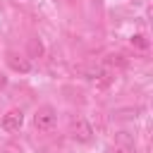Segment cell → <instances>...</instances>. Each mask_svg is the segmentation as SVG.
<instances>
[{
  "mask_svg": "<svg viewBox=\"0 0 153 153\" xmlns=\"http://www.w3.org/2000/svg\"><path fill=\"white\" fill-rule=\"evenodd\" d=\"M72 136H74V141H79V143H88V141L93 139V127H91L84 117H76V122H74V127H72Z\"/></svg>",
  "mask_w": 153,
  "mask_h": 153,
  "instance_id": "3957f363",
  "label": "cell"
},
{
  "mask_svg": "<svg viewBox=\"0 0 153 153\" xmlns=\"http://www.w3.org/2000/svg\"><path fill=\"white\" fill-rule=\"evenodd\" d=\"M41 53H43V45H41V41L31 38V41H29V55H31V57H38Z\"/></svg>",
  "mask_w": 153,
  "mask_h": 153,
  "instance_id": "5b68a950",
  "label": "cell"
},
{
  "mask_svg": "<svg viewBox=\"0 0 153 153\" xmlns=\"http://www.w3.org/2000/svg\"><path fill=\"white\" fill-rule=\"evenodd\" d=\"M131 45H136V48L146 50V48H148V41H146V36H143V33H134V36H131Z\"/></svg>",
  "mask_w": 153,
  "mask_h": 153,
  "instance_id": "8992f818",
  "label": "cell"
},
{
  "mask_svg": "<svg viewBox=\"0 0 153 153\" xmlns=\"http://www.w3.org/2000/svg\"><path fill=\"white\" fill-rule=\"evenodd\" d=\"M60 2H67V0H60Z\"/></svg>",
  "mask_w": 153,
  "mask_h": 153,
  "instance_id": "9c48e42d",
  "label": "cell"
},
{
  "mask_svg": "<svg viewBox=\"0 0 153 153\" xmlns=\"http://www.w3.org/2000/svg\"><path fill=\"white\" fill-rule=\"evenodd\" d=\"M5 86H7V76L0 72V88H5Z\"/></svg>",
  "mask_w": 153,
  "mask_h": 153,
  "instance_id": "ba28073f",
  "label": "cell"
},
{
  "mask_svg": "<svg viewBox=\"0 0 153 153\" xmlns=\"http://www.w3.org/2000/svg\"><path fill=\"white\" fill-rule=\"evenodd\" d=\"M105 153H124V148H120V146H110Z\"/></svg>",
  "mask_w": 153,
  "mask_h": 153,
  "instance_id": "52a82bcc",
  "label": "cell"
},
{
  "mask_svg": "<svg viewBox=\"0 0 153 153\" xmlns=\"http://www.w3.org/2000/svg\"><path fill=\"white\" fill-rule=\"evenodd\" d=\"M55 124H57V110L53 105H41L33 112V127L38 131H50Z\"/></svg>",
  "mask_w": 153,
  "mask_h": 153,
  "instance_id": "6da1fadb",
  "label": "cell"
},
{
  "mask_svg": "<svg viewBox=\"0 0 153 153\" xmlns=\"http://www.w3.org/2000/svg\"><path fill=\"white\" fill-rule=\"evenodd\" d=\"M24 124V112L19 110V108H12V110H7L5 115H2V120H0V127H2V131H19V127Z\"/></svg>",
  "mask_w": 153,
  "mask_h": 153,
  "instance_id": "7a4b0ae2",
  "label": "cell"
},
{
  "mask_svg": "<svg viewBox=\"0 0 153 153\" xmlns=\"http://www.w3.org/2000/svg\"><path fill=\"white\" fill-rule=\"evenodd\" d=\"M7 65H10V69H14V72H19V74L31 72V62H29L26 57L14 55V53H10V55H7Z\"/></svg>",
  "mask_w": 153,
  "mask_h": 153,
  "instance_id": "277c9868",
  "label": "cell"
}]
</instances>
